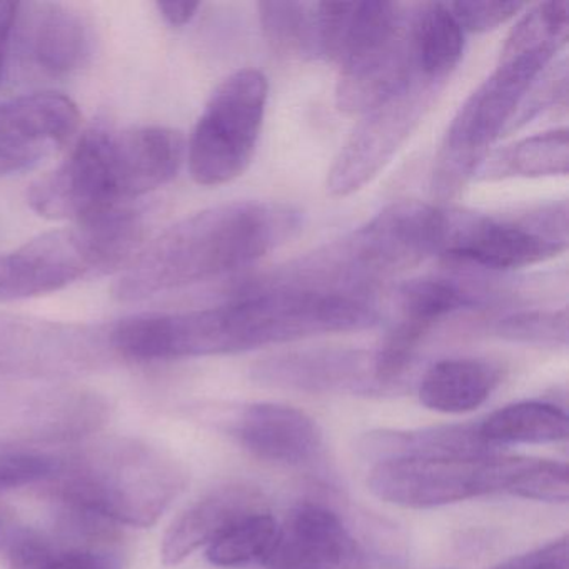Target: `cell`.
<instances>
[{"label":"cell","instance_id":"52a82bcc","mask_svg":"<svg viewBox=\"0 0 569 569\" xmlns=\"http://www.w3.org/2000/svg\"><path fill=\"white\" fill-rule=\"evenodd\" d=\"M528 458L401 459L372 466L369 491L389 505L431 509L488 495H512Z\"/></svg>","mask_w":569,"mask_h":569},{"label":"cell","instance_id":"836d02e7","mask_svg":"<svg viewBox=\"0 0 569 569\" xmlns=\"http://www.w3.org/2000/svg\"><path fill=\"white\" fill-rule=\"evenodd\" d=\"M159 14L172 28H182L189 24L198 14L199 2H158Z\"/></svg>","mask_w":569,"mask_h":569},{"label":"cell","instance_id":"2e32d148","mask_svg":"<svg viewBox=\"0 0 569 569\" xmlns=\"http://www.w3.org/2000/svg\"><path fill=\"white\" fill-rule=\"evenodd\" d=\"M356 451L372 466L401 459H469L498 455L479 435V425L375 429L358 439Z\"/></svg>","mask_w":569,"mask_h":569},{"label":"cell","instance_id":"5bb4252c","mask_svg":"<svg viewBox=\"0 0 569 569\" xmlns=\"http://www.w3.org/2000/svg\"><path fill=\"white\" fill-rule=\"evenodd\" d=\"M358 546L341 518L325 506L305 502L292 509L279 526L278 541L268 561L269 569H336Z\"/></svg>","mask_w":569,"mask_h":569},{"label":"cell","instance_id":"8d00e7d4","mask_svg":"<svg viewBox=\"0 0 569 569\" xmlns=\"http://www.w3.org/2000/svg\"><path fill=\"white\" fill-rule=\"evenodd\" d=\"M6 278H8V256H0V292L4 289Z\"/></svg>","mask_w":569,"mask_h":569},{"label":"cell","instance_id":"44dd1931","mask_svg":"<svg viewBox=\"0 0 569 569\" xmlns=\"http://www.w3.org/2000/svg\"><path fill=\"white\" fill-rule=\"evenodd\" d=\"M491 448L508 445H548L568 438V415L558 406L521 401L492 412L479 425Z\"/></svg>","mask_w":569,"mask_h":569},{"label":"cell","instance_id":"d6a6232c","mask_svg":"<svg viewBox=\"0 0 569 569\" xmlns=\"http://www.w3.org/2000/svg\"><path fill=\"white\" fill-rule=\"evenodd\" d=\"M18 2L0 0V82L4 74L6 58H8L11 39L14 36L16 18H18Z\"/></svg>","mask_w":569,"mask_h":569},{"label":"cell","instance_id":"7a4b0ae2","mask_svg":"<svg viewBox=\"0 0 569 569\" xmlns=\"http://www.w3.org/2000/svg\"><path fill=\"white\" fill-rule=\"evenodd\" d=\"M52 496L71 511L111 525L149 528L184 489L179 462L138 439H101L82 446L48 479Z\"/></svg>","mask_w":569,"mask_h":569},{"label":"cell","instance_id":"4316f807","mask_svg":"<svg viewBox=\"0 0 569 569\" xmlns=\"http://www.w3.org/2000/svg\"><path fill=\"white\" fill-rule=\"evenodd\" d=\"M58 468L59 459L48 452L0 441V491L48 481Z\"/></svg>","mask_w":569,"mask_h":569},{"label":"cell","instance_id":"ac0fdd59","mask_svg":"<svg viewBox=\"0 0 569 569\" xmlns=\"http://www.w3.org/2000/svg\"><path fill=\"white\" fill-rule=\"evenodd\" d=\"M78 106L56 92H36L0 104V146L42 156L46 146H64L78 132Z\"/></svg>","mask_w":569,"mask_h":569},{"label":"cell","instance_id":"8992f818","mask_svg":"<svg viewBox=\"0 0 569 569\" xmlns=\"http://www.w3.org/2000/svg\"><path fill=\"white\" fill-rule=\"evenodd\" d=\"M568 248L566 202L516 219L446 209L441 256L448 264L491 271L526 268L556 258Z\"/></svg>","mask_w":569,"mask_h":569},{"label":"cell","instance_id":"3957f363","mask_svg":"<svg viewBox=\"0 0 569 569\" xmlns=\"http://www.w3.org/2000/svg\"><path fill=\"white\" fill-rule=\"evenodd\" d=\"M445 229L446 209L421 201L392 202L345 241L306 259L292 276L322 288L362 291L368 282L439 256Z\"/></svg>","mask_w":569,"mask_h":569},{"label":"cell","instance_id":"7402d4cb","mask_svg":"<svg viewBox=\"0 0 569 569\" xmlns=\"http://www.w3.org/2000/svg\"><path fill=\"white\" fill-rule=\"evenodd\" d=\"M482 178H548L569 171L568 129L522 139L482 162Z\"/></svg>","mask_w":569,"mask_h":569},{"label":"cell","instance_id":"603a6c76","mask_svg":"<svg viewBox=\"0 0 569 569\" xmlns=\"http://www.w3.org/2000/svg\"><path fill=\"white\" fill-rule=\"evenodd\" d=\"M278 535V521L268 509L249 512L208 546L206 558L219 568H242L254 562L268 565Z\"/></svg>","mask_w":569,"mask_h":569},{"label":"cell","instance_id":"ba28073f","mask_svg":"<svg viewBox=\"0 0 569 569\" xmlns=\"http://www.w3.org/2000/svg\"><path fill=\"white\" fill-rule=\"evenodd\" d=\"M442 88V82L412 72L401 89L366 112L335 159L328 191L345 198L371 182L411 138Z\"/></svg>","mask_w":569,"mask_h":569},{"label":"cell","instance_id":"30bf717a","mask_svg":"<svg viewBox=\"0 0 569 569\" xmlns=\"http://www.w3.org/2000/svg\"><path fill=\"white\" fill-rule=\"evenodd\" d=\"M112 132L96 128L79 139L64 164L29 188L32 211L52 221H89L119 208L111 166Z\"/></svg>","mask_w":569,"mask_h":569},{"label":"cell","instance_id":"9c48e42d","mask_svg":"<svg viewBox=\"0 0 569 569\" xmlns=\"http://www.w3.org/2000/svg\"><path fill=\"white\" fill-rule=\"evenodd\" d=\"M112 356L111 328L0 312V372L78 375Z\"/></svg>","mask_w":569,"mask_h":569},{"label":"cell","instance_id":"e575fe53","mask_svg":"<svg viewBox=\"0 0 569 569\" xmlns=\"http://www.w3.org/2000/svg\"><path fill=\"white\" fill-rule=\"evenodd\" d=\"M41 159L39 154L32 152L16 151V149L0 146V176L14 174V172L24 171L31 168Z\"/></svg>","mask_w":569,"mask_h":569},{"label":"cell","instance_id":"ffe728a7","mask_svg":"<svg viewBox=\"0 0 569 569\" xmlns=\"http://www.w3.org/2000/svg\"><path fill=\"white\" fill-rule=\"evenodd\" d=\"M409 49L412 72L446 84L465 51V31L448 4L429 2L409 16Z\"/></svg>","mask_w":569,"mask_h":569},{"label":"cell","instance_id":"f1b7e54d","mask_svg":"<svg viewBox=\"0 0 569 569\" xmlns=\"http://www.w3.org/2000/svg\"><path fill=\"white\" fill-rule=\"evenodd\" d=\"M4 552L9 569H48L59 548L32 529H18L4 539Z\"/></svg>","mask_w":569,"mask_h":569},{"label":"cell","instance_id":"277c9868","mask_svg":"<svg viewBox=\"0 0 569 569\" xmlns=\"http://www.w3.org/2000/svg\"><path fill=\"white\" fill-rule=\"evenodd\" d=\"M552 51H501L495 72L452 119L432 171V196L448 201L478 174L492 142L508 131L526 92L552 61Z\"/></svg>","mask_w":569,"mask_h":569},{"label":"cell","instance_id":"6da1fadb","mask_svg":"<svg viewBox=\"0 0 569 569\" xmlns=\"http://www.w3.org/2000/svg\"><path fill=\"white\" fill-rule=\"evenodd\" d=\"M301 224L302 212L286 202L239 201L204 209L142 249L112 292L118 301L136 302L241 271L288 244Z\"/></svg>","mask_w":569,"mask_h":569},{"label":"cell","instance_id":"e0dca14e","mask_svg":"<svg viewBox=\"0 0 569 569\" xmlns=\"http://www.w3.org/2000/svg\"><path fill=\"white\" fill-rule=\"evenodd\" d=\"M266 509L264 498L254 488L242 485L222 486L189 506L166 532L161 556L166 566H176L209 546L229 526L249 512Z\"/></svg>","mask_w":569,"mask_h":569},{"label":"cell","instance_id":"d4e9b609","mask_svg":"<svg viewBox=\"0 0 569 569\" xmlns=\"http://www.w3.org/2000/svg\"><path fill=\"white\" fill-rule=\"evenodd\" d=\"M259 19L279 54L315 58V9L308 2H259Z\"/></svg>","mask_w":569,"mask_h":569},{"label":"cell","instance_id":"f546056e","mask_svg":"<svg viewBox=\"0 0 569 569\" xmlns=\"http://www.w3.org/2000/svg\"><path fill=\"white\" fill-rule=\"evenodd\" d=\"M449 11L462 31L472 34L495 31L525 9L521 2H451Z\"/></svg>","mask_w":569,"mask_h":569},{"label":"cell","instance_id":"1f68e13d","mask_svg":"<svg viewBox=\"0 0 569 569\" xmlns=\"http://www.w3.org/2000/svg\"><path fill=\"white\" fill-rule=\"evenodd\" d=\"M492 569H568V538L562 536Z\"/></svg>","mask_w":569,"mask_h":569},{"label":"cell","instance_id":"484cf974","mask_svg":"<svg viewBox=\"0 0 569 569\" xmlns=\"http://www.w3.org/2000/svg\"><path fill=\"white\" fill-rule=\"evenodd\" d=\"M495 332L506 341L541 348H565L568 345V311H525L506 316L495 326Z\"/></svg>","mask_w":569,"mask_h":569},{"label":"cell","instance_id":"9a60e30c","mask_svg":"<svg viewBox=\"0 0 569 569\" xmlns=\"http://www.w3.org/2000/svg\"><path fill=\"white\" fill-rule=\"evenodd\" d=\"M236 436L254 458L284 466L312 461L322 445L315 419L278 402H258L246 408L236 425Z\"/></svg>","mask_w":569,"mask_h":569},{"label":"cell","instance_id":"d6986e66","mask_svg":"<svg viewBox=\"0 0 569 569\" xmlns=\"http://www.w3.org/2000/svg\"><path fill=\"white\" fill-rule=\"evenodd\" d=\"M499 378V369L482 359H445L426 371L419 385V401L445 415L475 411L495 391Z\"/></svg>","mask_w":569,"mask_h":569},{"label":"cell","instance_id":"8fae6325","mask_svg":"<svg viewBox=\"0 0 569 569\" xmlns=\"http://www.w3.org/2000/svg\"><path fill=\"white\" fill-rule=\"evenodd\" d=\"M14 38L22 62L44 78L76 74L94 52V32L88 19L58 2L19 4Z\"/></svg>","mask_w":569,"mask_h":569},{"label":"cell","instance_id":"4fadbf2b","mask_svg":"<svg viewBox=\"0 0 569 569\" xmlns=\"http://www.w3.org/2000/svg\"><path fill=\"white\" fill-rule=\"evenodd\" d=\"M184 158L181 132L161 126H141L112 132L111 166L121 204L168 184Z\"/></svg>","mask_w":569,"mask_h":569},{"label":"cell","instance_id":"d590c367","mask_svg":"<svg viewBox=\"0 0 569 569\" xmlns=\"http://www.w3.org/2000/svg\"><path fill=\"white\" fill-rule=\"evenodd\" d=\"M336 569H368L366 568L365 562H362L361 555H355L352 558H349L348 561L342 562Z\"/></svg>","mask_w":569,"mask_h":569},{"label":"cell","instance_id":"7c38bea8","mask_svg":"<svg viewBox=\"0 0 569 569\" xmlns=\"http://www.w3.org/2000/svg\"><path fill=\"white\" fill-rule=\"evenodd\" d=\"M252 376L261 385L291 391L369 395L382 389L376 381L372 352L355 349L284 352L259 361Z\"/></svg>","mask_w":569,"mask_h":569},{"label":"cell","instance_id":"5b68a950","mask_svg":"<svg viewBox=\"0 0 569 569\" xmlns=\"http://www.w3.org/2000/svg\"><path fill=\"white\" fill-rule=\"evenodd\" d=\"M268 96V79L256 69L234 72L212 92L189 141V171L198 184H228L248 169Z\"/></svg>","mask_w":569,"mask_h":569},{"label":"cell","instance_id":"83f0119b","mask_svg":"<svg viewBox=\"0 0 569 569\" xmlns=\"http://www.w3.org/2000/svg\"><path fill=\"white\" fill-rule=\"evenodd\" d=\"M512 496L532 501L568 502V468L562 462L529 458Z\"/></svg>","mask_w":569,"mask_h":569},{"label":"cell","instance_id":"cb8c5ba5","mask_svg":"<svg viewBox=\"0 0 569 569\" xmlns=\"http://www.w3.org/2000/svg\"><path fill=\"white\" fill-rule=\"evenodd\" d=\"M478 305V298L451 279H412L399 289L401 319L432 329L439 321Z\"/></svg>","mask_w":569,"mask_h":569},{"label":"cell","instance_id":"4dcf8cb0","mask_svg":"<svg viewBox=\"0 0 569 569\" xmlns=\"http://www.w3.org/2000/svg\"><path fill=\"white\" fill-rule=\"evenodd\" d=\"M48 569H122L114 552L98 545H79L59 549Z\"/></svg>","mask_w":569,"mask_h":569}]
</instances>
